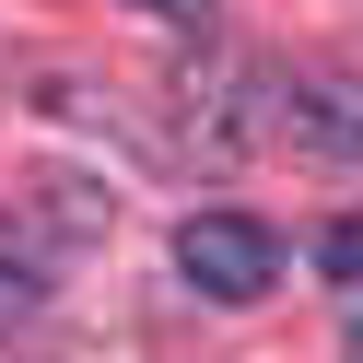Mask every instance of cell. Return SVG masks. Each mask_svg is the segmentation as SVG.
<instances>
[{
	"label": "cell",
	"instance_id": "6da1fadb",
	"mask_svg": "<svg viewBox=\"0 0 363 363\" xmlns=\"http://www.w3.org/2000/svg\"><path fill=\"white\" fill-rule=\"evenodd\" d=\"M176 269H188L199 305H258L269 281H281V235L246 211H188L176 223Z\"/></svg>",
	"mask_w": 363,
	"mask_h": 363
},
{
	"label": "cell",
	"instance_id": "7a4b0ae2",
	"mask_svg": "<svg viewBox=\"0 0 363 363\" xmlns=\"http://www.w3.org/2000/svg\"><path fill=\"white\" fill-rule=\"evenodd\" d=\"M328 269H340V281H363V223H352V235H328Z\"/></svg>",
	"mask_w": 363,
	"mask_h": 363
},
{
	"label": "cell",
	"instance_id": "3957f363",
	"mask_svg": "<svg viewBox=\"0 0 363 363\" xmlns=\"http://www.w3.org/2000/svg\"><path fill=\"white\" fill-rule=\"evenodd\" d=\"M141 12H164V24H211V0H141Z\"/></svg>",
	"mask_w": 363,
	"mask_h": 363
},
{
	"label": "cell",
	"instance_id": "277c9868",
	"mask_svg": "<svg viewBox=\"0 0 363 363\" xmlns=\"http://www.w3.org/2000/svg\"><path fill=\"white\" fill-rule=\"evenodd\" d=\"M352 340H363V328H352Z\"/></svg>",
	"mask_w": 363,
	"mask_h": 363
}]
</instances>
